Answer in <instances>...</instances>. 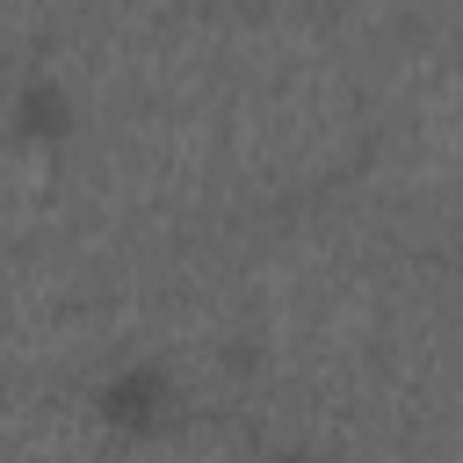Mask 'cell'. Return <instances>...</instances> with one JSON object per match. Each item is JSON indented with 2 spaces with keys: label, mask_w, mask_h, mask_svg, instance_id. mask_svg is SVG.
I'll list each match as a JSON object with an SVG mask.
<instances>
[{
  "label": "cell",
  "mask_w": 463,
  "mask_h": 463,
  "mask_svg": "<svg viewBox=\"0 0 463 463\" xmlns=\"http://www.w3.org/2000/svg\"><path fill=\"white\" fill-rule=\"evenodd\" d=\"M152 405H159V383H152V376H123V383H109V412H116V420H137V427H145Z\"/></svg>",
  "instance_id": "1"
}]
</instances>
